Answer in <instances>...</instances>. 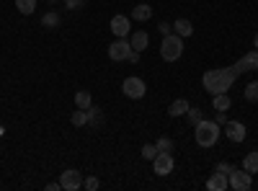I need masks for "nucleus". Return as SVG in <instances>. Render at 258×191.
I'll return each mask as SVG.
<instances>
[{
	"instance_id": "nucleus-35",
	"label": "nucleus",
	"mask_w": 258,
	"mask_h": 191,
	"mask_svg": "<svg viewBox=\"0 0 258 191\" xmlns=\"http://www.w3.org/2000/svg\"><path fill=\"white\" fill-rule=\"evenodd\" d=\"M3 132H6V130H3V126H0V137H3Z\"/></svg>"
},
{
	"instance_id": "nucleus-8",
	"label": "nucleus",
	"mask_w": 258,
	"mask_h": 191,
	"mask_svg": "<svg viewBox=\"0 0 258 191\" xmlns=\"http://www.w3.org/2000/svg\"><path fill=\"white\" fill-rule=\"evenodd\" d=\"M129 52H132V44H129L126 39H116L114 44H109V59H111V62L129 59Z\"/></svg>"
},
{
	"instance_id": "nucleus-1",
	"label": "nucleus",
	"mask_w": 258,
	"mask_h": 191,
	"mask_svg": "<svg viewBox=\"0 0 258 191\" xmlns=\"http://www.w3.org/2000/svg\"><path fill=\"white\" fill-rule=\"evenodd\" d=\"M238 80V73L232 68H217V70H207L202 83H204V91L209 96H217V93H227L232 88V83Z\"/></svg>"
},
{
	"instance_id": "nucleus-20",
	"label": "nucleus",
	"mask_w": 258,
	"mask_h": 191,
	"mask_svg": "<svg viewBox=\"0 0 258 191\" xmlns=\"http://www.w3.org/2000/svg\"><path fill=\"white\" fill-rule=\"evenodd\" d=\"M243 168L248 173H258V153H248L243 158Z\"/></svg>"
},
{
	"instance_id": "nucleus-19",
	"label": "nucleus",
	"mask_w": 258,
	"mask_h": 191,
	"mask_svg": "<svg viewBox=\"0 0 258 191\" xmlns=\"http://www.w3.org/2000/svg\"><path fill=\"white\" fill-rule=\"evenodd\" d=\"M16 11L24 16H31L36 11V0H16Z\"/></svg>"
},
{
	"instance_id": "nucleus-30",
	"label": "nucleus",
	"mask_w": 258,
	"mask_h": 191,
	"mask_svg": "<svg viewBox=\"0 0 258 191\" xmlns=\"http://www.w3.org/2000/svg\"><path fill=\"white\" fill-rule=\"evenodd\" d=\"M158 29H160V34H163V36H168V34H173V26H170V24H160Z\"/></svg>"
},
{
	"instance_id": "nucleus-22",
	"label": "nucleus",
	"mask_w": 258,
	"mask_h": 191,
	"mask_svg": "<svg viewBox=\"0 0 258 191\" xmlns=\"http://www.w3.org/2000/svg\"><path fill=\"white\" fill-rule=\"evenodd\" d=\"M70 121H73V126H85V124H88V111H85V109H78V111H73Z\"/></svg>"
},
{
	"instance_id": "nucleus-14",
	"label": "nucleus",
	"mask_w": 258,
	"mask_h": 191,
	"mask_svg": "<svg viewBox=\"0 0 258 191\" xmlns=\"http://www.w3.org/2000/svg\"><path fill=\"white\" fill-rule=\"evenodd\" d=\"M147 41H150V39H147L145 31H135L132 36H129V44H132L135 52H145V49H147Z\"/></svg>"
},
{
	"instance_id": "nucleus-5",
	"label": "nucleus",
	"mask_w": 258,
	"mask_h": 191,
	"mask_svg": "<svg viewBox=\"0 0 258 191\" xmlns=\"http://www.w3.org/2000/svg\"><path fill=\"white\" fill-rule=\"evenodd\" d=\"M121 91H124L126 98H135V101H137V98H142V96L147 93V86H145L142 78H135V75H132V78H126V80L121 83Z\"/></svg>"
},
{
	"instance_id": "nucleus-28",
	"label": "nucleus",
	"mask_w": 258,
	"mask_h": 191,
	"mask_svg": "<svg viewBox=\"0 0 258 191\" xmlns=\"http://www.w3.org/2000/svg\"><path fill=\"white\" fill-rule=\"evenodd\" d=\"M155 155H158V147L155 145H145L142 147V158L145 160H155Z\"/></svg>"
},
{
	"instance_id": "nucleus-12",
	"label": "nucleus",
	"mask_w": 258,
	"mask_h": 191,
	"mask_svg": "<svg viewBox=\"0 0 258 191\" xmlns=\"http://www.w3.org/2000/svg\"><path fill=\"white\" fill-rule=\"evenodd\" d=\"M207 188H209V191H227V188H230V186H227V176L214 171V173L209 176V181H207Z\"/></svg>"
},
{
	"instance_id": "nucleus-11",
	"label": "nucleus",
	"mask_w": 258,
	"mask_h": 191,
	"mask_svg": "<svg viewBox=\"0 0 258 191\" xmlns=\"http://www.w3.org/2000/svg\"><path fill=\"white\" fill-rule=\"evenodd\" d=\"M111 31H114L116 39H126V36H129V16L116 13V16L111 18Z\"/></svg>"
},
{
	"instance_id": "nucleus-10",
	"label": "nucleus",
	"mask_w": 258,
	"mask_h": 191,
	"mask_svg": "<svg viewBox=\"0 0 258 191\" xmlns=\"http://www.w3.org/2000/svg\"><path fill=\"white\" fill-rule=\"evenodd\" d=\"M225 137L230 142H243L245 140V124L243 121H225Z\"/></svg>"
},
{
	"instance_id": "nucleus-27",
	"label": "nucleus",
	"mask_w": 258,
	"mask_h": 191,
	"mask_svg": "<svg viewBox=\"0 0 258 191\" xmlns=\"http://www.w3.org/2000/svg\"><path fill=\"white\" fill-rule=\"evenodd\" d=\"M98 186H101V181H98L96 176H88V178H83V188H85V191H96Z\"/></svg>"
},
{
	"instance_id": "nucleus-9",
	"label": "nucleus",
	"mask_w": 258,
	"mask_h": 191,
	"mask_svg": "<svg viewBox=\"0 0 258 191\" xmlns=\"http://www.w3.org/2000/svg\"><path fill=\"white\" fill-rule=\"evenodd\" d=\"M258 68V49H250L245 57H240L238 62H235V73H238V78L243 75V73H250V70H255Z\"/></svg>"
},
{
	"instance_id": "nucleus-32",
	"label": "nucleus",
	"mask_w": 258,
	"mask_h": 191,
	"mask_svg": "<svg viewBox=\"0 0 258 191\" xmlns=\"http://www.w3.org/2000/svg\"><path fill=\"white\" fill-rule=\"evenodd\" d=\"M214 121H217L220 126H225V121H227V116H225V111H217V119H214Z\"/></svg>"
},
{
	"instance_id": "nucleus-15",
	"label": "nucleus",
	"mask_w": 258,
	"mask_h": 191,
	"mask_svg": "<svg viewBox=\"0 0 258 191\" xmlns=\"http://www.w3.org/2000/svg\"><path fill=\"white\" fill-rule=\"evenodd\" d=\"M212 106H214V111H227L232 106V98L227 93H217V96H212Z\"/></svg>"
},
{
	"instance_id": "nucleus-33",
	"label": "nucleus",
	"mask_w": 258,
	"mask_h": 191,
	"mask_svg": "<svg viewBox=\"0 0 258 191\" xmlns=\"http://www.w3.org/2000/svg\"><path fill=\"white\" fill-rule=\"evenodd\" d=\"M62 186H59V181H52V183H47V191H59Z\"/></svg>"
},
{
	"instance_id": "nucleus-21",
	"label": "nucleus",
	"mask_w": 258,
	"mask_h": 191,
	"mask_svg": "<svg viewBox=\"0 0 258 191\" xmlns=\"http://www.w3.org/2000/svg\"><path fill=\"white\" fill-rule=\"evenodd\" d=\"M41 26H44V29H57V26H59V13L49 11L44 18H41Z\"/></svg>"
},
{
	"instance_id": "nucleus-31",
	"label": "nucleus",
	"mask_w": 258,
	"mask_h": 191,
	"mask_svg": "<svg viewBox=\"0 0 258 191\" xmlns=\"http://www.w3.org/2000/svg\"><path fill=\"white\" fill-rule=\"evenodd\" d=\"M64 3H68V8H70V11H75V8H80V6H83V0H64Z\"/></svg>"
},
{
	"instance_id": "nucleus-18",
	"label": "nucleus",
	"mask_w": 258,
	"mask_h": 191,
	"mask_svg": "<svg viewBox=\"0 0 258 191\" xmlns=\"http://www.w3.org/2000/svg\"><path fill=\"white\" fill-rule=\"evenodd\" d=\"M75 106H78V109H85V111H88L91 106H93L91 93H88V91H78V93H75Z\"/></svg>"
},
{
	"instance_id": "nucleus-2",
	"label": "nucleus",
	"mask_w": 258,
	"mask_h": 191,
	"mask_svg": "<svg viewBox=\"0 0 258 191\" xmlns=\"http://www.w3.org/2000/svg\"><path fill=\"white\" fill-rule=\"evenodd\" d=\"M222 135V126L217 121H209V119H202L197 126H194V137H197V145L199 147H212V145H217Z\"/></svg>"
},
{
	"instance_id": "nucleus-23",
	"label": "nucleus",
	"mask_w": 258,
	"mask_h": 191,
	"mask_svg": "<svg viewBox=\"0 0 258 191\" xmlns=\"http://www.w3.org/2000/svg\"><path fill=\"white\" fill-rule=\"evenodd\" d=\"M248 101H255L258 103V80H253V83H248L245 86V93H243Z\"/></svg>"
},
{
	"instance_id": "nucleus-4",
	"label": "nucleus",
	"mask_w": 258,
	"mask_h": 191,
	"mask_svg": "<svg viewBox=\"0 0 258 191\" xmlns=\"http://www.w3.org/2000/svg\"><path fill=\"white\" fill-rule=\"evenodd\" d=\"M227 186L232 191H250L253 188V173H248L245 168H240V171H232L227 173Z\"/></svg>"
},
{
	"instance_id": "nucleus-24",
	"label": "nucleus",
	"mask_w": 258,
	"mask_h": 191,
	"mask_svg": "<svg viewBox=\"0 0 258 191\" xmlns=\"http://www.w3.org/2000/svg\"><path fill=\"white\" fill-rule=\"evenodd\" d=\"M186 119H188V124H194V126H197L202 119H204V114L199 111V109H191V106H188V111H186Z\"/></svg>"
},
{
	"instance_id": "nucleus-29",
	"label": "nucleus",
	"mask_w": 258,
	"mask_h": 191,
	"mask_svg": "<svg viewBox=\"0 0 258 191\" xmlns=\"http://www.w3.org/2000/svg\"><path fill=\"white\" fill-rule=\"evenodd\" d=\"M214 171H217V173H225V176H227V173L232 171V165H230V163H217V168H214Z\"/></svg>"
},
{
	"instance_id": "nucleus-7",
	"label": "nucleus",
	"mask_w": 258,
	"mask_h": 191,
	"mask_svg": "<svg viewBox=\"0 0 258 191\" xmlns=\"http://www.w3.org/2000/svg\"><path fill=\"white\" fill-rule=\"evenodd\" d=\"M173 155L170 153H158L155 160H153V171L155 176H168V173H173Z\"/></svg>"
},
{
	"instance_id": "nucleus-3",
	"label": "nucleus",
	"mask_w": 258,
	"mask_h": 191,
	"mask_svg": "<svg viewBox=\"0 0 258 191\" xmlns=\"http://www.w3.org/2000/svg\"><path fill=\"white\" fill-rule=\"evenodd\" d=\"M181 54H183V39H181L178 34H168V36H163L160 57H163L165 62H176V59H181Z\"/></svg>"
},
{
	"instance_id": "nucleus-6",
	"label": "nucleus",
	"mask_w": 258,
	"mask_h": 191,
	"mask_svg": "<svg viewBox=\"0 0 258 191\" xmlns=\"http://www.w3.org/2000/svg\"><path fill=\"white\" fill-rule=\"evenodd\" d=\"M59 186H62L64 191H78V188H83V176H80V171H73V168L62 171V173H59Z\"/></svg>"
},
{
	"instance_id": "nucleus-26",
	"label": "nucleus",
	"mask_w": 258,
	"mask_h": 191,
	"mask_svg": "<svg viewBox=\"0 0 258 191\" xmlns=\"http://www.w3.org/2000/svg\"><path fill=\"white\" fill-rule=\"evenodd\" d=\"M155 147H158V153H170V150H173V142H170L168 137H160L155 142Z\"/></svg>"
},
{
	"instance_id": "nucleus-13",
	"label": "nucleus",
	"mask_w": 258,
	"mask_h": 191,
	"mask_svg": "<svg viewBox=\"0 0 258 191\" xmlns=\"http://www.w3.org/2000/svg\"><path fill=\"white\" fill-rule=\"evenodd\" d=\"M150 18H153V8H150L147 3L132 8V21H140V24H145V21H150Z\"/></svg>"
},
{
	"instance_id": "nucleus-25",
	"label": "nucleus",
	"mask_w": 258,
	"mask_h": 191,
	"mask_svg": "<svg viewBox=\"0 0 258 191\" xmlns=\"http://www.w3.org/2000/svg\"><path fill=\"white\" fill-rule=\"evenodd\" d=\"M101 121H103V114H101V109L91 106V109H88V124H101Z\"/></svg>"
},
{
	"instance_id": "nucleus-16",
	"label": "nucleus",
	"mask_w": 258,
	"mask_h": 191,
	"mask_svg": "<svg viewBox=\"0 0 258 191\" xmlns=\"http://www.w3.org/2000/svg\"><path fill=\"white\" fill-rule=\"evenodd\" d=\"M173 34H178L181 39L191 36V34H194V26H191V21H186V18H178L176 24H173Z\"/></svg>"
},
{
	"instance_id": "nucleus-34",
	"label": "nucleus",
	"mask_w": 258,
	"mask_h": 191,
	"mask_svg": "<svg viewBox=\"0 0 258 191\" xmlns=\"http://www.w3.org/2000/svg\"><path fill=\"white\" fill-rule=\"evenodd\" d=\"M253 44H255V49H258V34H255V39H253Z\"/></svg>"
},
{
	"instance_id": "nucleus-17",
	"label": "nucleus",
	"mask_w": 258,
	"mask_h": 191,
	"mask_svg": "<svg viewBox=\"0 0 258 191\" xmlns=\"http://www.w3.org/2000/svg\"><path fill=\"white\" fill-rule=\"evenodd\" d=\"M186 111H188V101L186 98H176L173 103H170V109H168L170 116H186Z\"/></svg>"
}]
</instances>
